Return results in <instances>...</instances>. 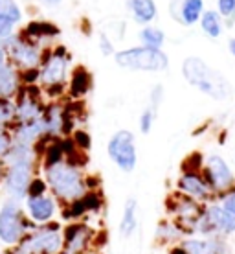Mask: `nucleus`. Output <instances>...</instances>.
I'll return each mask as SVG.
<instances>
[{
  "mask_svg": "<svg viewBox=\"0 0 235 254\" xmlns=\"http://www.w3.org/2000/svg\"><path fill=\"white\" fill-rule=\"evenodd\" d=\"M200 28L202 32L211 39H219L224 32V24H223V17L219 15L213 9H204L202 17H200Z\"/></svg>",
  "mask_w": 235,
  "mask_h": 254,
  "instance_id": "nucleus-27",
  "label": "nucleus"
},
{
  "mask_svg": "<svg viewBox=\"0 0 235 254\" xmlns=\"http://www.w3.org/2000/svg\"><path fill=\"white\" fill-rule=\"evenodd\" d=\"M188 254H232L228 238L223 236H189L180 242Z\"/></svg>",
  "mask_w": 235,
  "mask_h": 254,
  "instance_id": "nucleus-16",
  "label": "nucleus"
},
{
  "mask_svg": "<svg viewBox=\"0 0 235 254\" xmlns=\"http://www.w3.org/2000/svg\"><path fill=\"white\" fill-rule=\"evenodd\" d=\"M9 131L13 134L15 144H24V146H35L43 136H48L43 118L32 122H22V124H13Z\"/></svg>",
  "mask_w": 235,
  "mask_h": 254,
  "instance_id": "nucleus-18",
  "label": "nucleus"
},
{
  "mask_svg": "<svg viewBox=\"0 0 235 254\" xmlns=\"http://www.w3.org/2000/svg\"><path fill=\"white\" fill-rule=\"evenodd\" d=\"M204 216L210 223L213 236L230 238V236L235 234V216H232L228 210H224L217 201L204 204Z\"/></svg>",
  "mask_w": 235,
  "mask_h": 254,
  "instance_id": "nucleus-17",
  "label": "nucleus"
},
{
  "mask_svg": "<svg viewBox=\"0 0 235 254\" xmlns=\"http://www.w3.org/2000/svg\"><path fill=\"white\" fill-rule=\"evenodd\" d=\"M61 30H59L55 24L51 22H46V20H35V22H30L26 26V30L22 32L26 39H30L33 43H37L39 39H50V37H57Z\"/></svg>",
  "mask_w": 235,
  "mask_h": 254,
  "instance_id": "nucleus-24",
  "label": "nucleus"
},
{
  "mask_svg": "<svg viewBox=\"0 0 235 254\" xmlns=\"http://www.w3.org/2000/svg\"><path fill=\"white\" fill-rule=\"evenodd\" d=\"M99 50L103 52V56H114V45H112V41L108 39L107 33H101L99 35Z\"/></svg>",
  "mask_w": 235,
  "mask_h": 254,
  "instance_id": "nucleus-38",
  "label": "nucleus"
},
{
  "mask_svg": "<svg viewBox=\"0 0 235 254\" xmlns=\"http://www.w3.org/2000/svg\"><path fill=\"white\" fill-rule=\"evenodd\" d=\"M45 6H50V7H53V6H59L61 4V0H41Z\"/></svg>",
  "mask_w": 235,
  "mask_h": 254,
  "instance_id": "nucleus-40",
  "label": "nucleus"
},
{
  "mask_svg": "<svg viewBox=\"0 0 235 254\" xmlns=\"http://www.w3.org/2000/svg\"><path fill=\"white\" fill-rule=\"evenodd\" d=\"M2 2H7V0H0V4H2Z\"/></svg>",
  "mask_w": 235,
  "mask_h": 254,
  "instance_id": "nucleus-44",
  "label": "nucleus"
},
{
  "mask_svg": "<svg viewBox=\"0 0 235 254\" xmlns=\"http://www.w3.org/2000/svg\"><path fill=\"white\" fill-rule=\"evenodd\" d=\"M20 19H22L20 7L13 0L0 4V43L11 37L13 28H15V24H19Z\"/></svg>",
  "mask_w": 235,
  "mask_h": 254,
  "instance_id": "nucleus-21",
  "label": "nucleus"
},
{
  "mask_svg": "<svg viewBox=\"0 0 235 254\" xmlns=\"http://www.w3.org/2000/svg\"><path fill=\"white\" fill-rule=\"evenodd\" d=\"M6 254H28V253H26L24 249L15 247V249H9V253H6Z\"/></svg>",
  "mask_w": 235,
  "mask_h": 254,
  "instance_id": "nucleus-43",
  "label": "nucleus"
},
{
  "mask_svg": "<svg viewBox=\"0 0 235 254\" xmlns=\"http://www.w3.org/2000/svg\"><path fill=\"white\" fill-rule=\"evenodd\" d=\"M43 179L48 185V191L59 201L61 206L74 203L76 199L83 197L87 188V175L81 166H76L64 159L57 164L43 168Z\"/></svg>",
  "mask_w": 235,
  "mask_h": 254,
  "instance_id": "nucleus-2",
  "label": "nucleus"
},
{
  "mask_svg": "<svg viewBox=\"0 0 235 254\" xmlns=\"http://www.w3.org/2000/svg\"><path fill=\"white\" fill-rule=\"evenodd\" d=\"M154 120H156V111H153L151 107L143 109L140 115V122H138L141 133L143 134L151 133V129H153V126H154Z\"/></svg>",
  "mask_w": 235,
  "mask_h": 254,
  "instance_id": "nucleus-31",
  "label": "nucleus"
},
{
  "mask_svg": "<svg viewBox=\"0 0 235 254\" xmlns=\"http://www.w3.org/2000/svg\"><path fill=\"white\" fill-rule=\"evenodd\" d=\"M59 254H68V253H64V251H63V253H59Z\"/></svg>",
  "mask_w": 235,
  "mask_h": 254,
  "instance_id": "nucleus-45",
  "label": "nucleus"
},
{
  "mask_svg": "<svg viewBox=\"0 0 235 254\" xmlns=\"http://www.w3.org/2000/svg\"><path fill=\"white\" fill-rule=\"evenodd\" d=\"M15 122V102L0 98V131H6Z\"/></svg>",
  "mask_w": 235,
  "mask_h": 254,
  "instance_id": "nucleus-29",
  "label": "nucleus"
},
{
  "mask_svg": "<svg viewBox=\"0 0 235 254\" xmlns=\"http://www.w3.org/2000/svg\"><path fill=\"white\" fill-rule=\"evenodd\" d=\"M169 254H188V253L180 247V243H177V245H171V247H169Z\"/></svg>",
  "mask_w": 235,
  "mask_h": 254,
  "instance_id": "nucleus-39",
  "label": "nucleus"
},
{
  "mask_svg": "<svg viewBox=\"0 0 235 254\" xmlns=\"http://www.w3.org/2000/svg\"><path fill=\"white\" fill-rule=\"evenodd\" d=\"M28 254H59L64 249L63 223L51 221L46 225H35L19 245Z\"/></svg>",
  "mask_w": 235,
  "mask_h": 254,
  "instance_id": "nucleus-6",
  "label": "nucleus"
},
{
  "mask_svg": "<svg viewBox=\"0 0 235 254\" xmlns=\"http://www.w3.org/2000/svg\"><path fill=\"white\" fill-rule=\"evenodd\" d=\"M162 100H164V87L162 85H154L151 94H149V107L158 113V107L162 105Z\"/></svg>",
  "mask_w": 235,
  "mask_h": 254,
  "instance_id": "nucleus-36",
  "label": "nucleus"
},
{
  "mask_svg": "<svg viewBox=\"0 0 235 254\" xmlns=\"http://www.w3.org/2000/svg\"><path fill=\"white\" fill-rule=\"evenodd\" d=\"M6 175L0 183L4 199L24 201L28 197V188L33 177H37L39 157L33 146L13 144V149L6 157Z\"/></svg>",
  "mask_w": 235,
  "mask_h": 254,
  "instance_id": "nucleus-1",
  "label": "nucleus"
},
{
  "mask_svg": "<svg viewBox=\"0 0 235 254\" xmlns=\"http://www.w3.org/2000/svg\"><path fill=\"white\" fill-rule=\"evenodd\" d=\"M204 13V0H182L178 20L186 26L197 24Z\"/></svg>",
  "mask_w": 235,
  "mask_h": 254,
  "instance_id": "nucleus-26",
  "label": "nucleus"
},
{
  "mask_svg": "<svg viewBox=\"0 0 235 254\" xmlns=\"http://www.w3.org/2000/svg\"><path fill=\"white\" fill-rule=\"evenodd\" d=\"M167 210L171 214L173 221L184 230L186 238H189V236H193V227L202 214L204 204L197 203L193 199H188L180 193H173L167 201Z\"/></svg>",
  "mask_w": 235,
  "mask_h": 254,
  "instance_id": "nucleus-11",
  "label": "nucleus"
},
{
  "mask_svg": "<svg viewBox=\"0 0 235 254\" xmlns=\"http://www.w3.org/2000/svg\"><path fill=\"white\" fill-rule=\"evenodd\" d=\"M129 11L133 13V19L138 22V24L149 26L156 19V4L154 0H129L127 2Z\"/></svg>",
  "mask_w": 235,
  "mask_h": 254,
  "instance_id": "nucleus-22",
  "label": "nucleus"
},
{
  "mask_svg": "<svg viewBox=\"0 0 235 254\" xmlns=\"http://www.w3.org/2000/svg\"><path fill=\"white\" fill-rule=\"evenodd\" d=\"M72 140H74V144L77 146V149L83 151V153H87L90 149V146H92V138H90V134L87 133V131H83V129L74 131Z\"/></svg>",
  "mask_w": 235,
  "mask_h": 254,
  "instance_id": "nucleus-33",
  "label": "nucleus"
},
{
  "mask_svg": "<svg viewBox=\"0 0 235 254\" xmlns=\"http://www.w3.org/2000/svg\"><path fill=\"white\" fill-rule=\"evenodd\" d=\"M43 193H48V185L43 177H33V181L30 183V188H28V195H43Z\"/></svg>",
  "mask_w": 235,
  "mask_h": 254,
  "instance_id": "nucleus-35",
  "label": "nucleus"
},
{
  "mask_svg": "<svg viewBox=\"0 0 235 254\" xmlns=\"http://www.w3.org/2000/svg\"><path fill=\"white\" fill-rule=\"evenodd\" d=\"M114 61L121 68L140 72H164L169 66V58L164 50H153L147 46H134L116 52Z\"/></svg>",
  "mask_w": 235,
  "mask_h": 254,
  "instance_id": "nucleus-5",
  "label": "nucleus"
},
{
  "mask_svg": "<svg viewBox=\"0 0 235 254\" xmlns=\"http://www.w3.org/2000/svg\"><path fill=\"white\" fill-rule=\"evenodd\" d=\"M4 175H6V162H4V160H0V183H2Z\"/></svg>",
  "mask_w": 235,
  "mask_h": 254,
  "instance_id": "nucleus-41",
  "label": "nucleus"
},
{
  "mask_svg": "<svg viewBox=\"0 0 235 254\" xmlns=\"http://www.w3.org/2000/svg\"><path fill=\"white\" fill-rule=\"evenodd\" d=\"M140 41H141V46L153 48V50H162V46L165 43V33L160 28L145 26V28H141L140 32Z\"/></svg>",
  "mask_w": 235,
  "mask_h": 254,
  "instance_id": "nucleus-28",
  "label": "nucleus"
},
{
  "mask_svg": "<svg viewBox=\"0 0 235 254\" xmlns=\"http://www.w3.org/2000/svg\"><path fill=\"white\" fill-rule=\"evenodd\" d=\"M103 208V199L99 195V191H87L83 197L76 199L74 203L61 206L59 216L64 223L72 221H83L87 216H94Z\"/></svg>",
  "mask_w": 235,
  "mask_h": 254,
  "instance_id": "nucleus-15",
  "label": "nucleus"
},
{
  "mask_svg": "<svg viewBox=\"0 0 235 254\" xmlns=\"http://www.w3.org/2000/svg\"><path fill=\"white\" fill-rule=\"evenodd\" d=\"M0 46L6 50L9 63L19 70H30L39 68L43 63V56L45 52L41 50L37 43H33L30 39H26L22 33L20 35H11L9 39L2 41Z\"/></svg>",
  "mask_w": 235,
  "mask_h": 254,
  "instance_id": "nucleus-7",
  "label": "nucleus"
},
{
  "mask_svg": "<svg viewBox=\"0 0 235 254\" xmlns=\"http://www.w3.org/2000/svg\"><path fill=\"white\" fill-rule=\"evenodd\" d=\"M68 66H70V56L66 54L64 46H57L53 52H48L43 56V63L39 66V81L43 87L51 85H64L68 77Z\"/></svg>",
  "mask_w": 235,
  "mask_h": 254,
  "instance_id": "nucleus-10",
  "label": "nucleus"
},
{
  "mask_svg": "<svg viewBox=\"0 0 235 254\" xmlns=\"http://www.w3.org/2000/svg\"><path fill=\"white\" fill-rule=\"evenodd\" d=\"M92 87L90 72L85 66H76L70 77V96L72 98H83Z\"/></svg>",
  "mask_w": 235,
  "mask_h": 254,
  "instance_id": "nucleus-25",
  "label": "nucleus"
},
{
  "mask_svg": "<svg viewBox=\"0 0 235 254\" xmlns=\"http://www.w3.org/2000/svg\"><path fill=\"white\" fill-rule=\"evenodd\" d=\"M228 48H230V52H232V56L235 58V37H232L228 41Z\"/></svg>",
  "mask_w": 235,
  "mask_h": 254,
  "instance_id": "nucleus-42",
  "label": "nucleus"
},
{
  "mask_svg": "<svg viewBox=\"0 0 235 254\" xmlns=\"http://www.w3.org/2000/svg\"><path fill=\"white\" fill-rule=\"evenodd\" d=\"M20 87H22V83H20L19 70L15 68L9 61L0 64V98L13 100Z\"/></svg>",
  "mask_w": 235,
  "mask_h": 254,
  "instance_id": "nucleus-20",
  "label": "nucleus"
},
{
  "mask_svg": "<svg viewBox=\"0 0 235 254\" xmlns=\"http://www.w3.org/2000/svg\"><path fill=\"white\" fill-rule=\"evenodd\" d=\"M154 238H156V242L164 243V245H167V243L169 245H177V243H180L184 240L186 234L184 230L180 229L173 219H164V221L158 223Z\"/></svg>",
  "mask_w": 235,
  "mask_h": 254,
  "instance_id": "nucleus-23",
  "label": "nucleus"
},
{
  "mask_svg": "<svg viewBox=\"0 0 235 254\" xmlns=\"http://www.w3.org/2000/svg\"><path fill=\"white\" fill-rule=\"evenodd\" d=\"M20 83L22 85H35L39 81V68L20 70Z\"/></svg>",
  "mask_w": 235,
  "mask_h": 254,
  "instance_id": "nucleus-37",
  "label": "nucleus"
},
{
  "mask_svg": "<svg viewBox=\"0 0 235 254\" xmlns=\"http://www.w3.org/2000/svg\"><path fill=\"white\" fill-rule=\"evenodd\" d=\"M217 13L232 26L235 22V0H217Z\"/></svg>",
  "mask_w": 235,
  "mask_h": 254,
  "instance_id": "nucleus-30",
  "label": "nucleus"
},
{
  "mask_svg": "<svg viewBox=\"0 0 235 254\" xmlns=\"http://www.w3.org/2000/svg\"><path fill=\"white\" fill-rule=\"evenodd\" d=\"M200 173L204 175L206 183L210 185L215 199L235 186V172L228 164V160L217 153H211L204 159Z\"/></svg>",
  "mask_w": 235,
  "mask_h": 254,
  "instance_id": "nucleus-9",
  "label": "nucleus"
},
{
  "mask_svg": "<svg viewBox=\"0 0 235 254\" xmlns=\"http://www.w3.org/2000/svg\"><path fill=\"white\" fill-rule=\"evenodd\" d=\"M64 253L89 254L95 242V230L87 221H72L63 225Z\"/></svg>",
  "mask_w": 235,
  "mask_h": 254,
  "instance_id": "nucleus-13",
  "label": "nucleus"
},
{
  "mask_svg": "<svg viewBox=\"0 0 235 254\" xmlns=\"http://www.w3.org/2000/svg\"><path fill=\"white\" fill-rule=\"evenodd\" d=\"M107 155L112 164L123 173H133L138 164V151H136V138L133 131L120 129L116 131L107 144Z\"/></svg>",
  "mask_w": 235,
  "mask_h": 254,
  "instance_id": "nucleus-8",
  "label": "nucleus"
},
{
  "mask_svg": "<svg viewBox=\"0 0 235 254\" xmlns=\"http://www.w3.org/2000/svg\"><path fill=\"white\" fill-rule=\"evenodd\" d=\"M217 203L221 204L224 210H228L232 216H235V186L232 188V190H228L226 193H223V195H219L215 199Z\"/></svg>",
  "mask_w": 235,
  "mask_h": 254,
  "instance_id": "nucleus-34",
  "label": "nucleus"
},
{
  "mask_svg": "<svg viewBox=\"0 0 235 254\" xmlns=\"http://www.w3.org/2000/svg\"><path fill=\"white\" fill-rule=\"evenodd\" d=\"M177 193L193 199L200 204H208L215 201L210 185L206 183L200 170H184L177 179Z\"/></svg>",
  "mask_w": 235,
  "mask_h": 254,
  "instance_id": "nucleus-12",
  "label": "nucleus"
},
{
  "mask_svg": "<svg viewBox=\"0 0 235 254\" xmlns=\"http://www.w3.org/2000/svg\"><path fill=\"white\" fill-rule=\"evenodd\" d=\"M13 144H15V140H13L11 131L9 129L0 131V160H6L9 151L13 149Z\"/></svg>",
  "mask_w": 235,
  "mask_h": 254,
  "instance_id": "nucleus-32",
  "label": "nucleus"
},
{
  "mask_svg": "<svg viewBox=\"0 0 235 254\" xmlns=\"http://www.w3.org/2000/svg\"><path fill=\"white\" fill-rule=\"evenodd\" d=\"M35 229L20 201L4 199L0 204V243L7 249L19 247L22 240Z\"/></svg>",
  "mask_w": 235,
  "mask_h": 254,
  "instance_id": "nucleus-4",
  "label": "nucleus"
},
{
  "mask_svg": "<svg viewBox=\"0 0 235 254\" xmlns=\"http://www.w3.org/2000/svg\"><path fill=\"white\" fill-rule=\"evenodd\" d=\"M182 76L191 87H195L198 92L206 94L208 98H213L217 102L228 100L232 96V83L226 77L215 70L213 66L206 63L204 59L191 56L186 58L182 63Z\"/></svg>",
  "mask_w": 235,
  "mask_h": 254,
  "instance_id": "nucleus-3",
  "label": "nucleus"
},
{
  "mask_svg": "<svg viewBox=\"0 0 235 254\" xmlns=\"http://www.w3.org/2000/svg\"><path fill=\"white\" fill-rule=\"evenodd\" d=\"M0 254H6V253H0Z\"/></svg>",
  "mask_w": 235,
  "mask_h": 254,
  "instance_id": "nucleus-46",
  "label": "nucleus"
},
{
  "mask_svg": "<svg viewBox=\"0 0 235 254\" xmlns=\"http://www.w3.org/2000/svg\"><path fill=\"white\" fill-rule=\"evenodd\" d=\"M22 204H24L28 217L35 225H46V223L55 221L61 212V204L50 191L43 195H28L22 201Z\"/></svg>",
  "mask_w": 235,
  "mask_h": 254,
  "instance_id": "nucleus-14",
  "label": "nucleus"
},
{
  "mask_svg": "<svg viewBox=\"0 0 235 254\" xmlns=\"http://www.w3.org/2000/svg\"><path fill=\"white\" fill-rule=\"evenodd\" d=\"M136 230H138V201H136V197H129L121 208L118 232L123 240H129L136 234Z\"/></svg>",
  "mask_w": 235,
  "mask_h": 254,
  "instance_id": "nucleus-19",
  "label": "nucleus"
}]
</instances>
